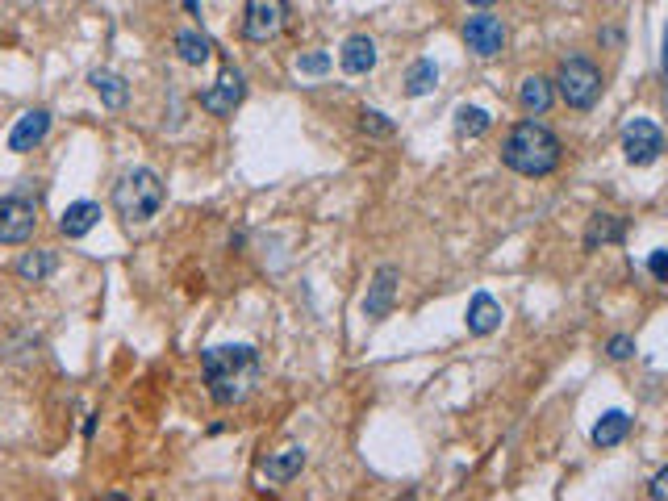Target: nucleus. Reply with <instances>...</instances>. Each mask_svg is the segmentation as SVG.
Wrapping results in <instances>:
<instances>
[{"label":"nucleus","mask_w":668,"mask_h":501,"mask_svg":"<svg viewBox=\"0 0 668 501\" xmlns=\"http://www.w3.org/2000/svg\"><path fill=\"white\" fill-rule=\"evenodd\" d=\"M627 355H635V339H627V334H614V339H610V360H627Z\"/></svg>","instance_id":"obj_26"},{"label":"nucleus","mask_w":668,"mask_h":501,"mask_svg":"<svg viewBox=\"0 0 668 501\" xmlns=\"http://www.w3.org/2000/svg\"><path fill=\"white\" fill-rule=\"evenodd\" d=\"M464 42L472 55L493 59V55H501V46H506V26H501V17H493V13H476L464 21Z\"/></svg>","instance_id":"obj_9"},{"label":"nucleus","mask_w":668,"mask_h":501,"mask_svg":"<svg viewBox=\"0 0 668 501\" xmlns=\"http://www.w3.org/2000/svg\"><path fill=\"white\" fill-rule=\"evenodd\" d=\"M343 71L347 76H368V71L376 67V42L368 38V34H351L347 42H343Z\"/></svg>","instance_id":"obj_14"},{"label":"nucleus","mask_w":668,"mask_h":501,"mask_svg":"<svg viewBox=\"0 0 668 501\" xmlns=\"http://www.w3.org/2000/svg\"><path fill=\"white\" fill-rule=\"evenodd\" d=\"M489 126H493V117L485 109H476V105H460L456 109V134L460 138H481Z\"/></svg>","instance_id":"obj_23"},{"label":"nucleus","mask_w":668,"mask_h":501,"mask_svg":"<svg viewBox=\"0 0 668 501\" xmlns=\"http://www.w3.org/2000/svg\"><path fill=\"white\" fill-rule=\"evenodd\" d=\"M284 26H289V0H247V9H243L247 42H272Z\"/></svg>","instance_id":"obj_5"},{"label":"nucleus","mask_w":668,"mask_h":501,"mask_svg":"<svg viewBox=\"0 0 668 501\" xmlns=\"http://www.w3.org/2000/svg\"><path fill=\"white\" fill-rule=\"evenodd\" d=\"M623 155L631 167H652L664 155V134L648 117H631L623 126Z\"/></svg>","instance_id":"obj_6"},{"label":"nucleus","mask_w":668,"mask_h":501,"mask_svg":"<svg viewBox=\"0 0 668 501\" xmlns=\"http://www.w3.org/2000/svg\"><path fill=\"white\" fill-rule=\"evenodd\" d=\"M468 5H476V9H485V5H493V0H468Z\"/></svg>","instance_id":"obj_30"},{"label":"nucleus","mask_w":668,"mask_h":501,"mask_svg":"<svg viewBox=\"0 0 668 501\" xmlns=\"http://www.w3.org/2000/svg\"><path fill=\"white\" fill-rule=\"evenodd\" d=\"M97 222H101V205H97V201H76V205L63 209L59 234H63V238H84Z\"/></svg>","instance_id":"obj_15"},{"label":"nucleus","mask_w":668,"mask_h":501,"mask_svg":"<svg viewBox=\"0 0 668 501\" xmlns=\"http://www.w3.org/2000/svg\"><path fill=\"white\" fill-rule=\"evenodd\" d=\"M176 55H180V63H188V67H201V63L213 55V42H209L201 30H180V34H176Z\"/></svg>","instance_id":"obj_20"},{"label":"nucleus","mask_w":668,"mask_h":501,"mask_svg":"<svg viewBox=\"0 0 668 501\" xmlns=\"http://www.w3.org/2000/svg\"><path fill=\"white\" fill-rule=\"evenodd\" d=\"M439 84V67L431 59H418L410 71H405V97H426Z\"/></svg>","instance_id":"obj_22"},{"label":"nucleus","mask_w":668,"mask_h":501,"mask_svg":"<svg viewBox=\"0 0 668 501\" xmlns=\"http://www.w3.org/2000/svg\"><path fill=\"white\" fill-rule=\"evenodd\" d=\"M184 9H188V13H197V0H184Z\"/></svg>","instance_id":"obj_31"},{"label":"nucleus","mask_w":668,"mask_h":501,"mask_svg":"<svg viewBox=\"0 0 668 501\" xmlns=\"http://www.w3.org/2000/svg\"><path fill=\"white\" fill-rule=\"evenodd\" d=\"M501 163L518 176H552L560 167V138L543 122H518L501 147Z\"/></svg>","instance_id":"obj_2"},{"label":"nucleus","mask_w":668,"mask_h":501,"mask_svg":"<svg viewBox=\"0 0 668 501\" xmlns=\"http://www.w3.org/2000/svg\"><path fill=\"white\" fill-rule=\"evenodd\" d=\"M163 180L151 172V167H134V172H126L122 180L113 184V209L117 218H122L126 226H142L151 222L155 213L163 209Z\"/></svg>","instance_id":"obj_3"},{"label":"nucleus","mask_w":668,"mask_h":501,"mask_svg":"<svg viewBox=\"0 0 668 501\" xmlns=\"http://www.w3.org/2000/svg\"><path fill=\"white\" fill-rule=\"evenodd\" d=\"M51 134V113L46 109H30V113H21L17 117V126L9 130V151L13 155H26V151H34L38 142Z\"/></svg>","instance_id":"obj_10"},{"label":"nucleus","mask_w":668,"mask_h":501,"mask_svg":"<svg viewBox=\"0 0 668 501\" xmlns=\"http://www.w3.org/2000/svg\"><path fill=\"white\" fill-rule=\"evenodd\" d=\"M648 272H652L656 280H668V247L652 251V259H648Z\"/></svg>","instance_id":"obj_27"},{"label":"nucleus","mask_w":668,"mask_h":501,"mask_svg":"<svg viewBox=\"0 0 668 501\" xmlns=\"http://www.w3.org/2000/svg\"><path fill=\"white\" fill-rule=\"evenodd\" d=\"M364 134H376V138H389L393 134V122H385V113H376V109H364Z\"/></svg>","instance_id":"obj_25"},{"label":"nucleus","mask_w":668,"mask_h":501,"mask_svg":"<svg viewBox=\"0 0 668 501\" xmlns=\"http://www.w3.org/2000/svg\"><path fill=\"white\" fill-rule=\"evenodd\" d=\"M92 88H97V97L109 109H126V101H130V84L117 76V71H92Z\"/></svg>","instance_id":"obj_18"},{"label":"nucleus","mask_w":668,"mask_h":501,"mask_svg":"<svg viewBox=\"0 0 668 501\" xmlns=\"http://www.w3.org/2000/svg\"><path fill=\"white\" fill-rule=\"evenodd\" d=\"M297 71H301V76H326V71H330V55L326 51H309V55L297 59Z\"/></svg>","instance_id":"obj_24"},{"label":"nucleus","mask_w":668,"mask_h":501,"mask_svg":"<svg viewBox=\"0 0 668 501\" xmlns=\"http://www.w3.org/2000/svg\"><path fill=\"white\" fill-rule=\"evenodd\" d=\"M201 372H205V385H209V397L218 405H238L247 401L259 385V351L247 347V343H222V347H209L201 355Z\"/></svg>","instance_id":"obj_1"},{"label":"nucleus","mask_w":668,"mask_h":501,"mask_svg":"<svg viewBox=\"0 0 668 501\" xmlns=\"http://www.w3.org/2000/svg\"><path fill=\"white\" fill-rule=\"evenodd\" d=\"M397 280H401V272H397V268H380V272H376V280L368 284V297H364V318L380 322V318H389V314H393Z\"/></svg>","instance_id":"obj_11"},{"label":"nucleus","mask_w":668,"mask_h":501,"mask_svg":"<svg viewBox=\"0 0 668 501\" xmlns=\"http://www.w3.org/2000/svg\"><path fill=\"white\" fill-rule=\"evenodd\" d=\"M556 88L568 109H593L602 97V71L593 67L589 59H564L560 63V76H556Z\"/></svg>","instance_id":"obj_4"},{"label":"nucleus","mask_w":668,"mask_h":501,"mask_svg":"<svg viewBox=\"0 0 668 501\" xmlns=\"http://www.w3.org/2000/svg\"><path fill=\"white\" fill-rule=\"evenodd\" d=\"M623 218H614V213H593L589 218V230H585V251H598L606 243H623Z\"/></svg>","instance_id":"obj_17"},{"label":"nucleus","mask_w":668,"mask_h":501,"mask_svg":"<svg viewBox=\"0 0 668 501\" xmlns=\"http://www.w3.org/2000/svg\"><path fill=\"white\" fill-rule=\"evenodd\" d=\"M38 226V205L30 197H0V247L30 243Z\"/></svg>","instance_id":"obj_7"},{"label":"nucleus","mask_w":668,"mask_h":501,"mask_svg":"<svg viewBox=\"0 0 668 501\" xmlns=\"http://www.w3.org/2000/svg\"><path fill=\"white\" fill-rule=\"evenodd\" d=\"M464 322H468V334H476V339H485V334H493V330L501 326V305H497L489 293H476V297L468 301Z\"/></svg>","instance_id":"obj_13"},{"label":"nucleus","mask_w":668,"mask_h":501,"mask_svg":"<svg viewBox=\"0 0 668 501\" xmlns=\"http://www.w3.org/2000/svg\"><path fill=\"white\" fill-rule=\"evenodd\" d=\"M243 97H247V80H243V71H238L234 63H226V67H222V76L201 92V109H205V113H213V117H230L238 105H243Z\"/></svg>","instance_id":"obj_8"},{"label":"nucleus","mask_w":668,"mask_h":501,"mask_svg":"<svg viewBox=\"0 0 668 501\" xmlns=\"http://www.w3.org/2000/svg\"><path fill=\"white\" fill-rule=\"evenodd\" d=\"M660 67H664V76H668V30H664V59H660Z\"/></svg>","instance_id":"obj_29"},{"label":"nucleus","mask_w":668,"mask_h":501,"mask_svg":"<svg viewBox=\"0 0 668 501\" xmlns=\"http://www.w3.org/2000/svg\"><path fill=\"white\" fill-rule=\"evenodd\" d=\"M627 431H631V418L623 410H606L602 422L593 426V443H598V447H618L627 439Z\"/></svg>","instance_id":"obj_21"},{"label":"nucleus","mask_w":668,"mask_h":501,"mask_svg":"<svg viewBox=\"0 0 668 501\" xmlns=\"http://www.w3.org/2000/svg\"><path fill=\"white\" fill-rule=\"evenodd\" d=\"M301 468H305V447H297V443L272 451V456L259 464V472H264L268 485H289L293 476H301Z\"/></svg>","instance_id":"obj_12"},{"label":"nucleus","mask_w":668,"mask_h":501,"mask_svg":"<svg viewBox=\"0 0 668 501\" xmlns=\"http://www.w3.org/2000/svg\"><path fill=\"white\" fill-rule=\"evenodd\" d=\"M518 101H522V109L527 113H547L552 109V80H543V76H527L522 80V88H518Z\"/></svg>","instance_id":"obj_19"},{"label":"nucleus","mask_w":668,"mask_h":501,"mask_svg":"<svg viewBox=\"0 0 668 501\" xmlns=\"http://www.w3.org/2000/svg\"><path fill=\"white\" fill-rule=\"evenodd\" d=\"M648 497H656V501H668V468H660V472L652 476V485H648Z\"/></svg>","instance_id":"obj_28"},{"label":"nucleus","mask_w":668,"mask_h":501,"mask_svg":"<svg viewBox=\"0 0 668 501\" xmlns=\"http://www.w3.org/2000/svg\"><path fill=\"white\" fill-rule=\"evenodd\" d=\"M55 268H59V255L55 251H46V247H38V251H26L13 264V272L26 280V284H42V280H51L55 276Z\"/></svg>","instance_id":"obj_16"}]
</instances>
